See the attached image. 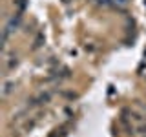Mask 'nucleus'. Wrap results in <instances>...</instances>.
<instances>
[{"label": "nucleus", "instance_id": "1", "mask_svg": "<svg viewBox=\"0 0 146 137\" xmlns=\"http://www.w3.org/2000/svg\"><path fill=\"white\" fill-rule=\"evenodd\" d=\"M20 22H22V13H17V15H13L11 18H9V22L6 24V27L9 29V33L17 31L18 27H20Z\"/></svg>", "mask_w": 146, "mask_h": 137}, {"label": "nucleus", "instance_id": "2", "mask_svg": "<svg viewBox=\"0 0 146 137\" xmlns=\"http://www.w3.org/2000/svg\"><path fill=\"white\" fill-rule=\"evenodd\" d=\"M17 64H18L17 55H11L9 59H6V68H7V70H13V68H17Z\"/></svg>", "mask_w": 146, "mask_h": 137}, {"label": "nucleus", "instance_id": "3", "mask_svg": "<svg viewBox=\"0 0 146 137\" xmlns=\"http://www.w3.org/2000/svg\"><path fill=\"white\" fill-rule=\"evenodd\" d=\"M13 86H15V84H13V82H4V90H2V95H4V97H7V95L9 93H11V90H13Z\"/></svg>", "mask_w": 146, "mask_h": 137}, {"label": "nucleus", "instance_id": "4", "mask_svg": "<svg viewBox=\"0 0 146 137\" xmlns=\"http://www.w3.org/2000/svg\"><path fill=\"white\" fill-rule=\"evenodd\" d=\"M15 6L18 7V13H22L27 7V0H15Z\"/></svg>", "mask_w": 146, "mask_h": 137}, {"label": "nucleus", "instance_id": "5", "mask_svg": "<svg viewBox=\"0 0 146 137\" xmlns=\"http://www.w3.org/2000/svg\"><path fill=\"white\" fill-rule=\"evenodd\" d=\"M139 132H141V135H143V137H146V124L141 126V128H139Z\"/></svg>", "mask_w": 146, "mask_h": 137}]
</instances>
